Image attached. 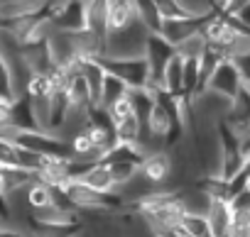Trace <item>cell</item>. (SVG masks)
I'll use <instances>...</instances> for the list:
<instances>
[{
    "mask_svg": "<svg viewBox=\"0 0 250 237\" xmlns=\"http://www.w3.org/2000/svg\"><path fill=\"white\" fill-rule=\"evenodd\" d=\"M25 203H27V210H42V208H49L52 205V186L44 183L42 179H35L27 188H25Z\"/></svg>",
    "mask_w": 250,
    "mask_h": 237,
    "instance_id": "15",
    "label": "cell"
},
{
    "mask_svg": "<svg viewBox=\"0 0 250 237\" xmlns=\"http://www.w3.org/2000/svg\"><path fill=\"white\" fill-rule=\"evenodd\" d=\"M230 205L235 213H250V183L230 198Z\"/></svg>",
    "mask_w": 250,
    "mask_h": 237,
    "instance_id": "22",
    "label": "cell"
},
{
    "mask_svg": "<svg viewBox=\"0 0 250 237\" xmlns=\"http://www.w3.org/2000/svg\"><path fill=\"white\" fill-rule=\"evenodd\" d=\"M243 171H245V176H248V181H250V154H245V164H243Z\"/></svg>",
    "mask_w": 250,
    "mask_h": 237,
    "instance_id": "27",
    "label": "cell"
},
{
    "mask_svg": "<svg viewBox=\"0 0 250 237\" xmlns=\"http://www.w3.org/2000/svg\"><path fill=\"white\" fill-rule=\"evenodd\" d=\"M32 130H42V123L35 112V105L30 100V95L22 91L15 95L13 100V112H10V130L5 135L13 132H32Z\"/></svg>",
    "mask_w": 250,
    "mask_h": 237,
    "instance_id": "8",
    "label": "cell"
},
{
    "mask_svg": "<svg viewBox=\"0 0 250 237\" xmlns=\"http://www.w3.org/2000/svg\"><path fill=\"white\" fill-rule=\"evenodd\" d=\"M223 120L240 135L245 137L250 132V86H243L238 95L228 103V110L223 115Z\"/></svg>",
    "mask_w": 250,
    "mask_h": 237,
    "instance_id": "12",
    "label": "cell"
},
{
    "mask_svg": "<svg viewBox=\"0 0 250 237\" xmlns=\"http://www.w3.org/2000/svg\"><path fill=\"white\" fill-rule=\"evenodd\" d=\"M108 110H110L113 125H115V140H118V142H138V140H140L143 125H140L138 112L133 110L130 98L118 100V103L110 105Z\"/></svg>",
    "mask_w": 250,
    "mask_h": 237,
    "instance_id": "6",
    "label": "cell"
},
{
    "mask_svg": "<svg viewBox=\"0 0 250 237\" xmlns=\"http://www.w3.org/2000/svg\"><path fill=\"white\" fill-rule=\"evenodd\" d=\"M105 73L120 78L128 88H150V66L147 59L140 56H98Z\"/></svg>",
    "mask_w": 250,
    "mask_h": 237,
    "instance_id": "1",
    "label": "cell"
},
{
    "mask_svg": "<svg viewBox=\"0 0 250 237\" xmlns=\"http://www.w3.org/2000/svg\"><path fill=\"white\" fill-rule=\"evenodd\" d=\"M233 64H235V69H238V73H240L243 83H245V86H250V49H248V52L235 54V56H233Z\"/></svg>",
    "mask_w": 250,
    "mask_h": 237,
    "instance_id": "21",
    "label": "cell"
},
{
    "mask_svg": "<svg viewBox=\"0 0 250 237\" xmlns=\"http://www.w3.org/2000/svg\"><path fill=\"white\" fill-rule=\"evenodd\" d=\"M243 86L245 83H243V78H240L233 59H221L218 66L213 69V73L208 76L204 91H211V93H216V95H221L226 100H233Z\"/></svg>",
    "mask_w": 250,
    "mask_h": 237,
    "instance_id": "5",
    "label": "cell"
},
{
    "mask_svg": "<svg viewBox=\"0 0 250 237\" xmlns=\"http://www.w3.org/2000/svg\"><path fill=\"white\" fill-rule=\"evenodd\" d=\"M128 93H130V88L125 86L120 78H115V76L105 73V78H103V83H101V95H98V103H101L103 108H110V105H115L118 100L128 98Z\"/></svg>",
    "mask_w": 250,
    "mask_h": 237,
    "instance_id": "16",
    "label": "cell"
},
{
    "mask_svg": "<svg viewBox=\"0 0 250 237\" xmlns=\"http://www.w3.org/2000/svg\"><path fill=\"white\" fill-rule=\"evenodd\" d=\"M243 152H245V154H250V132L243 137Z\"/></svg>",
    "mask_w": 250,
    "mask_h": 237,
    "instance_id": "26",
    "label": "cell"
},
{
    "mask_svg": "<svg viewBox=\"0 0 250 237\" xmlns=\"http://www.w3.org/2000/svg\"><path fill=\"white\" fill-rule=\"evenodd\" d=\"M167 93L177 95V98H184V56L177 52L172 56V61L167 64L165 69V76H162V83H160ZM187 100V98H184Z\"/></svg>",
    "mask_w": 250,
    "mask_h": 237,
    "instance_id": "13",
    "label": "cell"
},
{
    "mask_svg": "<svg viewBox=\"0 0 250 237\" xmlns=\"http://www.w3.org/2000/svg\"><path fill=\"white\" fill-rule=\"evenodd\" d=\"M81 181H83L86 186L101 191V193H110V191H115V183H113L110 169H108V164H105L103 159L93 162V164L88 166V171L81 176Z\"/></svg>",
    "mask_w": 250,
    "mask_h": 237,
    "instance_id": "14",
    "label": "cell"
},
{
    "mask_svg": "<svg viewBox=\"0 0 250 237\" xmlns=\"http://www.w3.org/2000/svg\"><path fill=\"white\" fill-rule=\"evenodd\" d=\"M0 98H15V83H13V73L10 66L5 61V56L0 54Z\"/></svg>",
    "mask_w": 250,
    "mask_h": 237,
    "instance_id": "20",
    "label": "cell"
},
{
    "mask_svg": "<svg viewBox=\"0 0 250 237\" xmlns=\"http://www.w3.org/2000/svg\"><path fill=\"white\" fill-rule=\"evenodd\" d=\"M174 54H177V47L172 42H167L160 32H150L147 35L143 56L147 59V66H150V86H160L162 83L165 69H167V64L172 61Z\"/></svg>",
    "mask_w": 250,
    "mask_h": 237,
    "instance_id": "4",
    "label": "cell"
},
{
    "mask_svg": "<svg viewBox=\"0 0 250 237\" xmlns=\"http://www.w3.org/2000/svg\"><path fill=\"white\" fill-rule=\"evenodd\" d=\"M172 171H174V164H172V154L167 149H160V152H152L145 157V162L140 164V174L155 183L160 191L167 188L169 179H172Z\"/></svg>",
    "mask_w": 250,
    "mask_h": 237,
    "instance_id": "9",
    "label": "cell"
},
{
    "mask_svg": "<svg viewBox=\"0 0 250 237\" xmlns=\"http://www.w3.org/2000/svg\"><path fill=\"white\" fill-rule=\"evenodd\" d=\"M20 147L40 154V157H47V159H69L74 157L71 152V145L69 140H64L62 135H54L49 130H32V132H13L10 135Z\"/></svg>",
    "mask_w": 250,
    "mask_h": 237,
    "instance_id": "2",
    "label": "cell"
},
{
    "mask_svg": "<svg viewBox=\"0 0 250 237\" xmlns=\"http://www.w3.org/2000/svg\"><path fill=\"white\" fill-rule=\"evenodd\" d=\"M208 15H191V18H182V20H162L160 35L167 42H172L174 47H179L182 42H187L189 37H194V35L201 32V27L208 20Z\"/></svg>",
    "mask_w": 250,
    "mask_h": 237,
    "instance_id": "10",
    "label": "cell"
},
{
    "mask_svg": "<svg viewBox=\"0 0 250 237\" xmlns=\"http://www.w3.org/2000/svg\"><path fill=\"white\" fill-rule=\"evenodd\" d=\"M233 18H235L243 27H248V30H250V3H245L238 13H233Z\"/></svg>",
    "mask_w": 250,
    "mask_h": 237,
    "instance_id": "23",
    "label": "cell"
},
{
    "mask_svg": "<svg viewBox=\"0 0 250 237\" xmlns=\"http://www.w3.org/2000/svg\"><path fill=\"white\" fill-rule=\"evenodd\" d=\"M233 218L235 210L226 198H211L206 208V220L211 227V237H233Z\"/></svg>",
    "mask_w": 250,
    "mask_h": 237,
    "instance_id": "11",
    "label": "cell"
},
{
    "mask_svg": "<svg viewBox=\"0 0 250 237\" xmlns=\"http://www.w3.org/2000/svg\"><path fill=\"white\" fill-rule=\"evenodd\" d=\"M105 164H108V169H110V176H113L115 188L123 186V183H128V181L140 171V166L133 164V162H105Z\"/></svg>",
    "mask_w": 250,
    "mask_h": 237,
    "instance_id": "19",
    "label": "cell"
},
{
    "mask_svg": "<svg viewBox=\"0 0 250 237\" xmlns=\"http://www.w3.org/2000/svg\"><path fill=\"white\" fill-rule=\"evenodd\" d=\"M0 166H20V145L10 135H0Z\"/></svg>",
    "mask_w": 250,
    "mask_h": 237,
    "instance_id": "17",
    "label": "cell"
},
{
    "mask_svg": "<svg viewBox=\"0 0 250 237\" xmlns=\"http://www.w3.org/2000/svg\"><path fill=\"white\" fill-rule=\"evenodd\" d=\"M59 32H86L88 30V0H66L64 8L49 22Z\"/></svg>",
    "mask_w": 250,
    "mask_h": 237,
    "instance_id": "7",
    "label": "cell"
},
{
    "mask_svg": "<svg viewBox=\"0 0 250 237\" xmlns=\"http://www.w3.org/2000/svg\"><path fill=\"white\" fill-rule=\"evenodd\" d=\"M157 13L162 20H182V18H191L194 13H189L179 0H152Z\"/></svg>",
    "mask_w": 250,
    "mask_h": 237,
    "instance_id": "18",
    "label": "cell"
},
{
    "mask_svg": "<svg viewBox=\"0 0 250 237\" xmlns=\"http://www.w3.org/2000/svg\"><path fill=\"white\" fill-rule=\"evenodd\" d=\"M245 3H250V0H228V5H226V10L223 13H228V15H233V13H238Z\"/></svg>",
    "mask_w": 250,
    "mask_h": 237,
    "instance_id": "25",
    "label": "cell"
},
{
    "mask_svg": "<svg viewBox=\"0 0 250 237\" xmlns=\"http://www.w3.org/2000/svg\"><path fill=\"white\" fill-rule=\"evenodd\" d=\"M0 135H5V130H3V128H0Z\"/></svg>",
    "mask_w": 250,
    "mask_h": 237,
    "instance_id": "28",
    "label": "cell"
},
{
    "mask_svg": "<svg viewBox=\"0 0 250 237\" xmlns=\"http://www.w3.org/2000/svg\"><path fill=\"white\" fill-rule=\"evenodd\" d=\"M147 35H150V30L140 20H133L128 27H123L118 32H110L105 37L103 56H140L145 52Z\"/></svg>",
    "mask_w": 250,
    "mask_h": 237,
    "instance_id": "3",
    "label": "cell"
},
{
    "mask_svg": "<svg viewBox=\"0 0 250 237\" xmlns=\"http://www.w3.org/2000/svg\"><path fill=\"white\" fill-rule=\"evenodd\" d=\"M0 237H25V232H20L18 227H13V225H0Z\"/></svg>",
    "mask_w": 250,
    "mask_h": 237,
    "instance_id": "24",
    "label": "cell"
}]
</instances>
